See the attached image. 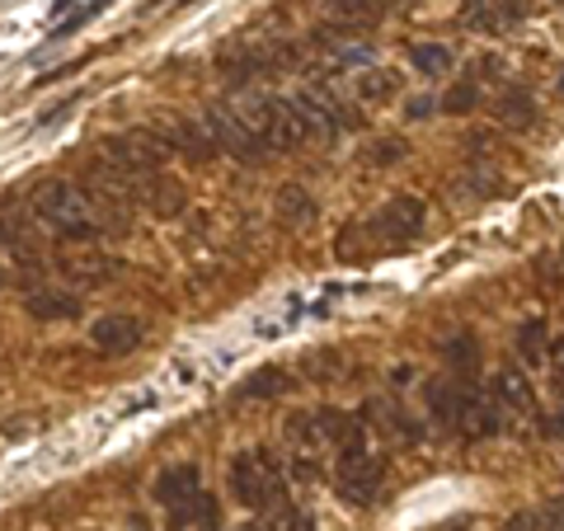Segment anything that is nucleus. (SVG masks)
I'll use <instances>...</instances> for the list:
<instances>
[{
	"mask_svg": "<svg viewBox=\"0 0 564 531\" xmlns=\"http://www.w3.org/2000/svg\"><path fill=\"white\" fill-rule=\"evenodd\" d=\"M419 226H423V203L414 198V193H400L395 203L381 207V217L367 226V231H381L386 245H395V240H404V236H414Z\"/></svg>",
	"mask_w": 564,
	"mask_h": 531,
	"instance_id": "9b49d317",
	"label": "nucleus"
},
{
	"mask_svg": "<svg viewBox=\"0 0 564 531\" xmlns=\"http://www.w3.org/2000/svg\"><path fill=\"white\" fill-rule=\"evenodd\" d=\"M352 90H358V99H391L395 95V76H386V71H367V76L352 80Z\"/></svg>",
	"mask_w": 564,
	"mask_h": 531,
	"instance_id": "5701e85b",
	"label": "nucleus"
},
{
	"mask_svg": "<svg viewBox=\"0 0 564 531\" xmlns=\"http://www.w3.org/2000/svg\"><path fill=\"white\" fill-rule=\"evenodd\" d=\"M367 155H372L377 165H395V161H404V155H410V141H400V137H381Z\"/></svg>",
	"mask_w": 564,
	"mask_h": 531,
	"instance_id": "393cba45",
	"label": "nucleus"
},
{
	"mask_svg": "<svg viewBox=\"0 0 564 531\" xmlns=\"http://www.w3.org/2000/svg\"><path fill=\"white\" fill-rule=\"evenodd\" d=\"M207 132H212V141H217V151H226V155H236V161H250V165H259L263 161V141L245 128V122L236 118V109H226V104H217V109H207Z\"/></svg>",
	"mask_w": 564,
	"mask_h": 531,
	"instance_id": "423d86ee",
	"label": "nucleus"
},
{
	"mask_svg": "<svg viewBox=\"0 0 564 531\" xmlns=\"http://www.w3.org/2000/svg\"><path fill=\"white\" fill-rule=\"evenodd\" d=\"M334 62L339 66H372V47H334Z\"/></svg>",
	"mask_w": 564,
	"mask_h": 531,
	"instance_id": "c85d7f7f",
	"label": "nucleus"
},
{
	"mask_svg": "<svg viewBox=\"0 0 564 531\" xmlns=\"http://www.w3.org/2000/svg\"><path fill=\"white\" fill-rule=\"evenodd\" d=\"M551 367L564 377V339H555V344H551Z\"/></svg>",
	"mask_w": 564,
	"mask_h": 531,
	"instance_id": "2f4dec72",
	"label": "nucleus"
},
{
	"mask_svg": "<svg viewBox=\"0 0 564 531\" xmlns=\"http://www.w3.org/2000/svg\"><path fill=\"white\" fill-rule=\"evenodd\" d=\"M231 494L240 499V508L250 512H273L282 508V494H288V470L273 452H240L231 456Z\"/></svg>",
	"mask_w": 564,
	"mask_h": 531,
	"instance_id": "7ed1b4c3",
	"label": "nucleus"
},
{
	"mask_svg": "<svg viewBox=\"0 0 564 531\" xmlns=\"http://www.w3.org/2000/svg\"><path fill=\"white\" fill-rule=\"evenodd\" d=\"M90 344L104 358H122V353H132L141 344V321H132V315H99L90 325Z\"/></svg>",
	"mask_w": 564,
	"mask_h": 531,
	"instance_id": "9d476101",
	"label": "nucleus"
},
{
	"mask_svg": "<svg viewBox=\"0 0 564 531\" xmlns=\"http://www.w3.org/2000/svg\"><path fill=\"white\" fill-rule=\"evenodd\" d=\"M165 155H170V151H165L147 128H141V132L104 137V165H113L118 174H128L132 184H147L151 174H161Z\"/></svg>",
	"mask_w": 564,
	"mask_h": 531,
	"instance_id": "39448f33",
	"label": "nucleus"
},
{
	"mask_svg": "<svg viewBox=\"0 0 564 531\" xmlns=\"http://www.w3.org/2000/svg\"><path fill=\"white\" fill-rule=\"evenodd\" d=\"M29 315L33 321H76L80 301L70 292H57V288H33L29 292Z\"/></svg>",
	"mask_w": 564,
	"mask_h": 531,
	"instance_id": "dca6fc26",
	"label": "nucleus"
},
{
	"mask_svg": "<svg viewBox=\"0 0 564 531\" xmlns=\"http://www.w3.org/2000/svg\"><path fill=\"white\" fill-rule=\"evenodd\" d=\"M269 531H315V522H311V512L282 503V508H278V522H273Z\"/></svg>",
	"mask_w": 564,
	"mask_h": 531,
	"instance_id": "bb28decb",
	"label": "nucleus"
},
{
	"mask_svg": "<svg viewBox=\"0 0 564 531\" xmlns=\"http://www.w3.org/2000/svg\"><path fill=\"white\" fill-rule=\"evenodd\" d=\"M433 109H443V104H437L433 95H423V99H410V109H404V113H410V118H429Z\"/></svg>",
	"mask_w": 564,
	"mask_h": 531,
	"instance_id": "c756f323",
	"label": "nucleus"
},
{
	"mask_svg": "<svg viewBox=\"0 0 564 531\" xmlns=\"http://www.w3.org/2000/svg\"><path fill=\"white\" fill-rule=\"evenodd\" d=\"M560 95H564V71H560Z\"/></svg>",
	"mask_w": 564,
	"mask_h": 531,
	"instance_id": "72a5a7b5",
	"label": "nucleus"
},
{
	"mask_svg": "<svg viewBox=\"0 0 564 531\" xmlns=\"http://www.w3.org/2000/svg\"><path fill=\"white\" fill-rule=\"evenodd\" d=\"M489 400L499 404L503 419H527L536 410V391H532V381H527L518 367L494 371V377H489Z\"/></svg>",
	"mask_w": 564,
	"mask_h": 531,
	"instance_id": "1a4fd4ad",
	"label": "nucleus"
},
{
	"mask_svg": "<svg viewBox=\"0 0 564 531\" xmlns=\"http://www.w3.org/2000/svg\"><path fill=\"white\" fill-rule=\"evenodd\" d=\"M151 499L165 508V531H193V518H198V499H203V475L193 462L170 466L155 475Z\"/></svg>",
	"mask_w": 564,
	"mask_h": 531,
	"instance_id": "20e7f679",
	"label": "nucleus"
},
{
	"mask_svg": "<svg viewBox=\"0 0 564 531\" xmlns=\"http://www.w3.org/2000/svg\"><path fill=\"white\" fill-rule=\"evenodd\" d=\"M0 288H6V273H0Z\"/></svg>",
	"mask_w": 564,
	"mask_h": 531,
	"instance_id": "f704fd0d",
	"label": "nucleus"
},
{
	"mask_svg": "<svg viewBox=\"0 0 564 531\" xmlns=\"http://www.w3.org/2000/svg\"><path fill=\"white\" fill-rule=\"evenodd\" d=\"M443 358L462 371V377H475V371H480V344H475V334H456V339L443 344Z\"/></svg>",
	"mask_w": 564,
	"mask_h": 531,
	"instance_id": "aec40b11",
	"label": "nucleus"
},
{
	"mask_svg": "<svg viewBox=\"0 0 564 531\" xmlns=\"http://www.w3.org/2000/svg\"><path fill=\"white\" fill-rule=\"evenodd\" d=\"M155 141H161L165 151H180V155H193V161H207V155H217V141H212L207 122L203 118H184V113H170L161 118L155 128H147Z\"/></svg>",
	"mask_w": 564,
	"mask_h": 531,
	"instance_id": "0eeeda50",
	"label": "nucleus"
},
{
	"mask_svg": "<svg viewBox=\"0 0 564 531\" xmlns=\"http://www.w3.org/2000/svg\"><path fill=\"white\" fill-rule=\"evenodd\" d=\"M437 104H443V113H470L475 104H480V90H475L470 80H462V85H452V90L437 99Z\"/></svg>",
	"mask_w": 564,
	"mask_h": 531,
	"instance_id": "b1692460",
	"label": "nucleus"
},
{
	"mask_svg": "<svg viewBox=\"0 0 564 531\" xmlns=\"http://www.w3.org/2000/svg\"><path fill=\"white\" fill-rule=\"evenodd\" d=\"M311 212H315V198H311V193H306V188H296V184H288V188H282V193H278V217H282V221H306V217H311Z\"/></svg>",
	"mask_w": 564,
	"mask_h": 531,
	"instance_id": "412c9836",
	"label": "nucleus"
},
{
	"mask_svg": "<svg viewBox=\"0 0 564 531\" xmlns=\"http://www.w3.org/2000/svg\"><path fill=\"white\" fill-rule=\"evenodd\" d=\"M494 118H499L503 128L527 132V128H536V99L527 95L522 85H508V90L499 95V104H494Z\"/></svg>",
	"mask_w": 564,
	"mask_h": 531,
	"instance_id": "2eb2a0df",
	"label": "nucleus"
},
{
	"mask_svg": "<svg viewBox=\"0 0 564 531\" xmlns=\"http://www.w3.org/2000/svg\"><path fill=\"white\" fill-rule=\"evenodd\" d=\"M381 480H386V462H381V456H372V452L339 456V494H344V503L372 508L377 494H381Z\"/></svg>",
	"mask_w": 564,
	"mask_h": 531,
	"instance_id": "6e6552de",
	"label": "nucleus"
},
{
	"mask_svg": "<svg viewBox=\"0 0 564 531\" xmlns=\"http://www.w3.org/2000/svg\"><path fill=\"white\" fill-rule=\"evenodd\" d=\"M466 395H470V386H456V381H429L423 386V400H429V414H433L437 429H456V423H462Z\"/></svg>",
	"mask_w": 564,
	"mask_h": 531,
	"instance_id": "f8f14e48",
	"label": "nucleus"
},
{
	"mask_svg": "<svg viewBox=\"0 0 564 531\" xmlns=\"http://www.w3.org/2000/svg\"><path fill=\"white\" fill-rule=\"evenodd\" d=\"M236 531H269V527H259V522H240Z\"/></svg>",
	"mask_w": 564,
	"mask_h": 531,
	"instance_id": "473e14b6",
	"label": "nucleus"
},
{
	"mask_svg": "<svg viewBox=\"0 0 564 531\" xmlns=\"http://www.w3.org/2000/svg\"><path fill=\"white\" fill-rule=\"evenodd\" d=\"M147 193H155L151 207L161 212V217H174V212H184V188L174 184V180H161V174H151V180L141 184V198H147Z\"/></svg>",
	"mask_w": 564,
	"mask_h": 531,
	"instance_id": "6ab92c4d",
	"label": "nucleus"
},
{
	"mask_svg": "<svg viewBox=\"0 0 564 531\" xmlns=\"http://www.w3.org/2000/svg\"><path fill=\"white\" fill-rule=\"evenodd\" d=\"M555 6H564V0H555Z\"/></svg>",
	"mask_w": 564,
	"mask_h": 531,
	"instance_id": "c9c22d12",
	"label": "nucleus"
},
{
	"mask_svg": "<svg viewBox=\"0 0 564 531\" xmlns=\"http://www.w3.org/2000/svg\"><path fill=\"white\" fill-rule=\"evenodd\" d=\"M518 353H522V362H541L545 358V321H527L518 329Z\"/></svg>",
	"mask_w": 564,
	"mask_h": 531,
	"instance_id": "4be33fe9",
	"label": "nucleus"
},
{
	"mask_svg": "<svg viewBox=\"0 0 564 531\" xmlns=\"http://www.w3.org/2000/svg\"><path fill=\"white\" fill-rule=\"evenodd\" d=\"M503 531H536V512H513V518L503 522Z\"/></svg>",
	"mask_w": 564,
	"mask_h": 531,
	"instance_id": "7c9ffc66",
	"label": "nucleus"
},
{
	"mask_svg": "<svg viewBox=\"0 0 564 531\" xmlns=\"http://www.w3.org/2000/svg\"><path fill=\"white\" fill-rule=\"evenodd\" d=\"M193 531H221V503L212 499L207 489H203V499H198V518H193Z\"/></svg>",
	"mask_w": 564,
	"mask_h": 531,
	"instance_id": "a878e982",
	"label": "nucleus"
},
{
	"mask_svg": "<svg viewBox=\"0 0 564 531\" xmlns=\"http://www.w3.org/2000/svg\"><path fill=\"white\" fill-rule=\"evenodd\" d=\"M536 531H564V494L545 499V508L536 512Z\"/></svg>",
	"mask_w": 564,
	"mask_h": 531,
	"instance_id": "cd10ccee",
	"label": "nucleus"
},
{
	"mask_svg": "<svg viewBox=\"0 0 564 531\" xmlns=\"http://www.w3.org/2000/svg\"><path fill=\"white\" fill-rule=\"evenodd\" d=\"M282 391H292V371L288 367H259L250 381L240 386V395L245 400H273Z\"/></svg>",
	"mask_w": 564,
	"mask_h": 531,
	"instance_id": "f3484780",
	"label": "nucleus"
},
{
	"mask_svg": "<svg viewBox=\"0 0 564 531\" xmlns=\"http://www.w3.org/2000/svg\"><path fill=\"white\" fill-rule=\"evenodd\" d=\"M470 442H480V437H494L503 429V414H499V404L489 400V391H470L466 395V410H462V423H456Z\"/></svg>",
	"mask_w": 564,
	"mask_h": 531,
	"instance_id": "ddd939ff",
	"label": "nucleus"
},
{
	"mask_svg": "<svg viewBox=\"0 0 564 531\" xmlns=\"http://www.w3.org/2000/svg\"><path fill=\"white\" fill-rule=\"evenodd\" d=\"M329 20L348 33H367L386 20V0H329Z\"/></svg>",
	"mask_w": 564,
	"mask_h": 531,
	"instance_id": "4468645a",
	"label": "nucleus"
},
{
	"mask_svg": "<svg viewBox=\"0 0 564 531\" xmlns=\"http://www.w3.org/2000/svg\"><path fill=\"white\" fill-rule=\"evenodd\" d=\"M231 109H236V118H240L245 128H250L269 151H292V147H302V141L311 137L306 122H302V113H296V104L282 99V95L245 90V95L231 104Z\"/></svg>",
	"mask_w": 564,
	"mask_h": 531,
	"instance_id": "f03ea898",
	"label": "nucleus"
},
{
	"mask_svg": "<svg viewBox=\"0 0 564 531\" xmlns=\"http://www.w3.org/2000/svg\"><path fill=\"white\" fill-rule=\"evenodd\" d=\"M33 212H39V221L47 231H57L62 240H99L104 236V217L76 184H62V180L39 184L33 188Z\"/></svg>",
	"mask_w": 564,
	"mask_h": 531,
	"instance_id": "f257e3e1",
	"label": "nucleus"
},
{
	"mask_svg": "<svg viewBox=\"0 0 564 531\" xmlns=\"http://www.w3.org/2000/svg\"><path fill=\"white\" fill-rule=\"evenodd\" d=\"M410 62H414V71H423V76H447V71H452V47H443V43H414L410 47Z\"/></svg>",
	"mask_w": 564,
	"mask_h": 531,
	"instance_id": "a211bd4d",
	"label": "nucleus"
}]
</instances>
